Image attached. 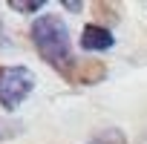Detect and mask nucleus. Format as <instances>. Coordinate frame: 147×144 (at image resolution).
<instances>
[{"mask_svg": "<svg viewBox=\"0 0 147 144\" xmlns=\"http://www.w3.org/2000/svg\"><path fill=\"white\" fill-rule=\"evenodd\" d=\"M46 3L43 0H29V3H20V0H9V9H15V12H38V9H43Z\"/></svg>", "mask_w": 147, "mask_h": 144, "instance_id": "obj_7", "label": "nucleus"}, {"mask_svg": "<svg viewBox=\"0 0 147 144\" xmlns=\"http://www.w3.org/2000/svg\"><path fill=\"white\" fill-rule=\"evenodd\" d=\"M92 9L98 15V26H104V29H110V23H115L121 17L118 15V6H113V3H95Z\"/></svg>", "mask_w": 147, "mask_h": 144, "instance_id": "obj_6", "label": "nucleus"}, {"mask_svg": "<svg viewBox=\"0 0 147 144\" xmlns=\"http://www.w3.org/2000/svg\"><path fill=\"white\" fill-rule=\"evenodd\" d=\"M63 78L78 87H92L107 78V63L104 61H72V66L63 72Z\"/></svg>", "mask_w": 147, "mask_h": 144, "instance_id": "obj_3", "label": "nucleus"}, {"mask_svg": "<svg viewBox=\"0 0 147 144\" xmlns=\"http://www.w3.org/2000/svg\"><path fill=\"white\" fill-rule=\"evenodd\" d=\"M113 43H115L113 32L104 29V26H98V23H87L84 32H81V46H84L87 52H104V49H110Z\"/></svg>", "mask_w": 147, "mask_h": 144, "instance_id": "obj_4", "label": "nucleus"}, {"mask_svg": "<svg viewBox=\"0 0 147 144\" xmlns=\"http://www.w3.org/2000/svg\"><path fill=\"white\" fill-rule=\"evenodd\" d=\"M35 89V75L26 66H3L0 69V107L15 110Z\"/></svg>", "mask_w": 147, "mask_h": 144, "instance_id": "obj_2", "label": "nucleus"}, {"mask_svg": "<svg viewBox=\"0 0 147 144\" xmlns=\"http://www.w3.org/2000/svg\"><path fill=\"white\" fill-rule=\"evenodd\" d=\"M63 9H69V12H75V9H81V3H78V0H63Z\"/></svg>", "mask_w": 147, "mask_h": 144, "instance_id": "obj_8", "label": "nucleus"}, {"mask_svg": "<svg viewBox=\"0 0 147 144\" xmlns=\"http://www.w3.org/2000/svg\"><path fill=\"white\" fill-rule=\"evenodd\" d=\"M87 144H127V135H124V130H118V127H104V130H98Z\"/></svg>", "mask_w": 147, "mask_h": 144, "instance_id": "obj_5", "label": "nucleus"}, {"mask_svg": "<svg viewBox=\"0 0 147 144\" xmlns=\"http://www.w3.org/2000/svg\"><path fill=\"white\" fill-rule=\"evenodd\" d=\"M32 43H35L38 55L49 66H55L61 75L72 66V40H69V29H66L63 17L40 15L32 23Z\"/></svg>", "mask_w": 147, "mask_h": 144, "instance_id": "obj_1", "label": "nucleus"}, {"mask_svg": "<svg viewBox=\"0 0 147 144\" xmlns=\"http://www.w3.org/2000/svg\"><path fill=\"white\" fill-rule=\"evenodd\" d=\"M0 43H3V23H0Z\"/></svg>", "mask_w": 147, "mask_h": 144, "instance_id": "obj_9", "label": "nucleus"}]
</instances>
